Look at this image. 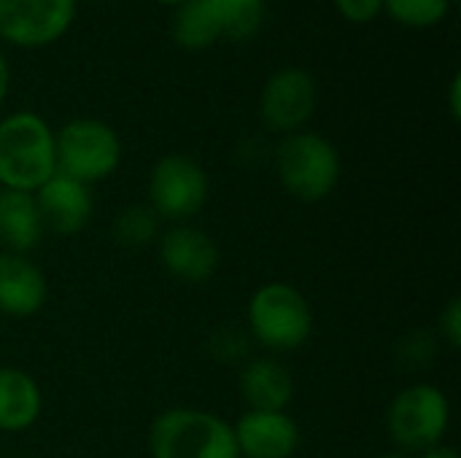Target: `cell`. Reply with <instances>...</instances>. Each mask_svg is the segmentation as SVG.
Instances as JSON below:
<instances>
[{"mask_svg": "<svg viewBox=\"0 0 461 458\" xmlns=\"http://www.w3.org/2000/svg\"><path fill=\"white\" fill-rule=\"evenodd\" d=\"M57 173L54 130L35 111L0 119V189L35 194Z\"/></svg>", "mask_w": 461, "mask_h": 458, "instance_id": "obj_1", "label": "cell"}, {"mask_svg": "<svg viewBox=\"0 0 461 458\" xmlns=\"http://www.w3.org/2000/svg\"><path fill=\"white\" fill-rule=\"evenodd\" d=\"M249 335L270 356L294 354L313 335V308L305 294L284 281L259 286L246 308Z\"/></svg>", "mask_w": 461, "mask_h": 458, "instance_id": "obj_2", "label": "cell"}, {"mask_svg": "<svg viewBox=\"0 0 461 458\" xmlns=\"http://www.w3.org/2000/svg\"><path fill=\"white\" fill-rule=\"evenodd\" d=\"M151 458H240L232 424L200 408H167L149 429Z\"/></svg>", "mask_w": 461, "mask_h": 458, "instance_id": "obj_3", "label": "cell"}, {"mask_svg": "<svg viewBox=\"0 0 461 458\" xmlns=\"http://www.w3.org/2000/svg\"><path fill=\"white\" fill-rule=\"evenodd\" d=\"M340 154L335 143L319 132L300 130L284 135L276 148V175L284 192L300 202H321L340 184Z\"/></svg>", "mask_w": 461, "mask_h": 458, "instance_id": "obj_4", "label": "cell"}, {"mask_svg": "<svg viewBox=\"0 0 461 458\" xmlns=\"http://www.w3.org/2000/svg\"><path fill=\"white\" fill-rule=\"evenodd\" d=\"M57 173L86 186L111 178L122 165V138L100 119H73L54 132Z\"/></svg>", "mask_w": 461, "mask_h": 458, "instance_id": "obj_5", "label": "cell"}, {"mask_svg": "<svg viewBox=\"0 0 461 458\" xmlns=\"http://www.w3.org/2000/svg\"><path fill=\"white\" fill-rule=\"evenodd\" d=\"M448 427L451 402L435 383H413L402 389L386 410V429L400 454H421L443 443Z\"/></svg>", "mask_w": 461, "mask_h": 458, "instance_id": "obj_6", "label": "cell"}, {"mask_svg": "<svg viewBox=\"0 0 461 458\" xmlns=\"http://www.w3.org/2000/svg\"><path fill=\"white\" fill-rule=\"evenodd\" d=\"M211 181L189 154H165L149 173V208L173 224H189L208 202Z\"/></svg>", "mask_w": 461, "mask_h": 458, "instance_id": "obj_7", "label": "cell"}, {"mask_svg": "<svg viewBox=\"0 0 461 458\" xmlns=\"http://www.w3.org/2000/svg\"><path fill=\"white\" fill-rule=\"evenodd\" d=\"M78 0H0V38L19 49H41L59 40Z\"/></svg>", "mask_w": 461, "mask_h": 458, "instance_id": "obj_8", "label": "cell"}, {"mask_svg": "<svg viewBox=\"0 0 461 458\" xmlns=\"http://www.w3.org/2000/svg\"><path fill=\"white\" fill-rule=\"evenodd\" d=\"M316 103L319 89L313 76L303 67H281L262 86L259 116L273 132L292 135L305 130L316 113Z\"/></svg>", "mask_w": 461, "mask_h": 458, "instance_id": "obj_9", "label": "cell"}, {"mask_svg": "<svg viewBox=\"0 0 461 458\" xmlns=\"http://www.w3.org/2000/svg\"><path fill=\"white\" fill-rule=\"evenodd\" d=\"M159 265L181 283H208L221 262L216 240L194 224H173L157 243Z\"/></svg>", "mask_w": 461, "mask_h": 458, "instance_id": "obj_10", "label": "cell"}, {"mask_svg": "<svg viewBox=\"0 0 461 458\" xmlns=\"http://www.w3.org/2000/svg\"><path fill=\"white\" fill-rule=\"evenodd\" d=\"M232 432L240 458H292L300 448V427L289 413L246 410Z\"/></svg>", "mask_w": 461, "mask_h": 458, "instance_id": "obj_11", "label": "cell"}, {"mask_svg": "<svg viewBox=\"0 0 461 458\" xmlns=\"http://www.w3.org/2000/svg\"><path fill=\"white\" fill-rule=\"evenodd\" d=\"M35 200L43 216V227L54 235H78L95 213L92 186L62 173H54L35 192Z\"/></svg>", "mask_w": 461, "mask_h": 458, "instance_id": "obj_12", "label": "cell"}, {"mask_svg": "<svg viewBox=\"0 0 461 458\" xmlns=\"http://www.w3.org/2000/svg\"><path fill=\"white\" fill-rule=\"evenodd\" d=\"M49 281L24 254L0 251V316L30 319L43 310Z\"/></svg>", "mask_w": 461, "mask_h": 458, "instance_id": "obj_13", "label": "cell"}, {"mask_svg": "<svg viewBox=\"0 0 461 458\" xmlns=\"http://www.w3.org/2000/svg\"><path fill=\"white\" fill-rule=\"evenodd\" d=\"M240 397L249 410L257 413H286L294 400V378L278 356L251 359L238 378Z\"/></svg>", "mask_w": 461, "mask_h": 458, "instance_id": "obj_14", "label": "cell"}, {"mask_svg": "<svg viewBox=\"0 0 461 458\" xmlns=\"http://www.w3.org/2000/svg\"><path fill=\"white\" fill-rule=\"evenodd\" d=\"M43 216L35 194L0 189V243L11 254H30L43 240Z\"/></svg>", "mask_w": 461, "mask_h": 458, "instance_id": "obj_15", "label": "cell"}, {"mask_svg": "<svg viewBox=\"0 0 461 458\" xmlns=\"http://www.w3.org/2000/svg\"><path fill=\"white\" fill-rule=\"evenodd\" d=\"M43 410L38 381L19 367H0V432L22 435L32 429Z\"/></svg>", "mask_w": 461, "mask_h": 458, "instance_id": "obj_16", "label": "cell"}, {"mask_svg": "<svg viewBox=\"0 0 461 458\" xmlns=\"http://www.w3.org/2000/svg\"><path fill=\"white\" fill-rule=\"evenodd\" d=\"M170 35L186 51L211 49L213 43H219L224 38L221 35V27L216 24V19L211 16V11L203 5V0H189V3H184V5H178L173 11Z\"/></svg>", "mask_w": 461, "mask_h": 458, "instance_id": "obj_17", "label": "cell"}, {"mask_svg": "<svg viewBox=\"0 0 461 458\" xmlns=\"http://www.w3.org/2000/svg\"><path fill=\"white\" fill-rule=\"evenodd\" d=\"M221 35L230 40H249L259 32L267 11V0H203Z\"/></svg>", "mask_w": 461, "mask_h": 458, "instance_id": "obj_18", "label": "cell"}, {"mask_svg": "<svg viewBox=\"0 0 461 458\" xmlns=\"http://www.w3.org/2000/svg\"><path fill=\"white\" fill-rule=\"evenodd\" d=\"M159 216L149 205H130L113 221V238L124 248H146L159 240Z\"/></svg>", "mask_w": 461, "mask_h": 458, "instance_id": "obj_19", "label": "cell"}, {"mask_svg": "<svg viewBox=\"0 0 461 458\" xmlns=\"http://www.w3.org/2000/svg\"><path fill=\"white\" fill-rule=\"evenodd\" d=\"M384 11L405 27H435L448 11L451 0H384Z\"/></svg>", "mask_w": 461, "mask_h": 458, "instance_id": "obj_20", "label": "cell"}, {"mask_svg": "<svg viewBox=\"0 0 461 458\" xmlns=\"http://www.w3.org/2000/svg\"><path fill=\"white\" fill-rule=\"evenodd\" d=\"M394 356L402 367L408 370H424L432 364V359L438 356V337L427 329H416L408 332L397 346H394Z\"/></svg>", "mask_w": 461, "mask_h": 458, "instance_id": "obj_21", "label": "cell"}, {"mask_svg": "<svg viewBox=\"0 0 461 458\" xmlns=\"http://www.w3.org/2000/svg\"><path fill=\"white\" fill-rule=\"evenodd\" d=\"M219 362H240L246 354H249V337L240 335L238 329H219L213 337H211V348H208Z\"/></svg>", "mask_w": 461, "mask_h": 458, "instance_id": "obj_22", "label": "cell"}, {"mask_svg": "<svg viewBox=\"0 0 461 458\" xmlns=\"http://www.w3.org/2000/svg\"><path fill=\"white\" fill-rule=\"evenodd\" d=\"M438 335H440V340H443L451 351H456V348L461 346V300L459 297H454V300L443 308L440 321H438Z\"/></svg>", "mask_w": 461, "mask_h": 458, "instance_id": "obj_23", "label": "cell"}, {"mask_svg": "<svg viewBox=\"0 0 461 458\" xmlns=\"http://www.w3.org/2000/svg\"><path fill=\"white\" fill-rule=\"evenodd\" d=\"M335 8H338V13H340L346 22L367 24V22H373L375 16H381L384 0H335Z\"/></svg>", "mask_w": 461, "mask_h": 458, "instance_id": "obj_24", "label": "cell"}, {"mask_svg": "<svg viewBox=\"0 0 461 458\" xmlns=\"http://www.w3.org/2000/svg\"><path fill=\"white\" fill-rule=\"evenodd\" d=\"M448 113H451V119H454V121H459L461 119V76L459 73L451 78V86H448Z\"/></svg>", "mask_w": 461, "mask_h": 458, "instance_id": "obj_25", "label": "cell"}, {"mask_svg": "<svg viewBox=\"0 0 461 458\" xmlns=\"http://www.w3.org/2000/svg\"><path fill=\"white\" fill-rule=\"evenodd\" d=\"M419 458H461V456L456 448H451V445H446V443H438V445H432V448L421 451Z\"/></svg>", "mask_w": 461, "mask_h": 458, "instance_id": "obj_26", "label": "cell"}, {"mask_svg": "<svg viewBox=\"0 0 461 458\" xmlns=\"http://www.w3.org/2000/svg\"><path fill=\"white\" fill-rule=\"evenodd\" d=\"M8 89H11V65H8L5 54L0 51V105L8 97Z\"/></svg>", "mask_w": 461, "mask_h": 458, "instance_id": "obj_27", "label": "cell"}, {"mask_svg": "<svg viewBox=\"0 0 461 458\" xmlns=\"http://www.w3.org/2000/svg\"><path fill=\"white\" fill-rule=\"evenodd\" d=\"M151 3H159V5H170V8H178V5H184V3H189V0H151Z\"/></svg>", "mask_w": 461, "mask_h": 458, "instance_id": "obj_28", "label": "cell"}, {"mask_svg": "<svg viewBox=\"0 0 461 458\" xmlns=\"http://www.w3.org/2000/svg\"><path fill=\"white\" fill-rule=\"evenodd\" d=\"M378 458H411L408 454H400V451H394V454H384V456Z\"/></svg>", "mask_w": 461, "mask_h": 458, "instance_id": "obj_29", "label": "cell"}]
</instances>
